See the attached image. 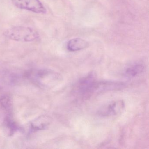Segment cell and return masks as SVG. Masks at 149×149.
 I'll return each mask as SVG.
<instances>
[{
    "label": "cell",
    "instance_id": "obj_1",
    "mask_svg": "<svg viewBox=\"0 0 149 149\" xmlns=\"http://www.w3.org/2000/svg\"><path fill=\"white\" fill-rule=\"evenodd\" d=\"M27 77L33 83L43 88H51L63 79L60 74L47 69L30 70L27 74Z\"/></svg>",
    "mask_w": 149,
    "mask_h": 149
},
{
    "label": "cell",
    "instance_id": "obj_2",
    "mask_svg": "<svg viewBox=\"0 0 149 149\" xmlns=\"http://www.w3.org/2000/svg\"><path fill=\"white\" fill-rule=\"evenodd\" d=\"M4 36L16 41L31 42L39 38L37 31L29 27H13L7 29L3 33Z\"/></svg>",
    "mask_w": 149,
    "mask_h": 149
},
{
    "label": "cell",
    "instance_id": "obj_3",
    "mask_svg": "<svg viewBox=\"0 0 149 149\" xmlns=\"http://www.w3.org/2000/svg\"><path fill=\"white\" fill-rule=\"evenodd\" d=\"M125 108V103L123 100H113L101 106L97 114L103 117L115 116L123 113Z\"/></svg>",
    "mask_w": 149,
    "mask_h": 149
},
{
    "label": "cell",
    "instance_id": "obj_4",
    "mask_svg": "<svg viewBox=\"0 0 149 149\" xmlns=\"http://www.w3.org/2000/svg\"><path fill=\"white\" fill-rule=\"evenodd\" d=\"M17 8L38 14H45L47 10L40 0H12Z\"/></svg>",
    "mask_w": 149,
    "mask_h": 149
},
{
    "label": "cell",
    "instance_id": "obj_5",
    "mask_svg": "<svg viewBox=\"0 0 149 149\" xmlns=\"http://www.w3.org/2000/svg\"><path fill=\"white\" fill-rule=\"evenodd\" d=\"M96 82L94 74L91 73L77 84L74 89L75 92L81 95L93 93L94 86Z\"/></svg>",
    "mask_w": 149,
    "mask_h": 149
},
{
    "label": "cell",
    "instance_id": "obj_6",
    "mask_svg": "<svg viewBox=\"0 0 149 149\" xmlns=\"http://www.w3.org/2000/svg\"><path fill=\"white\" fill-rule=\"evenodd\" d=\"M17 75L8 71H0V90L11 86L16 83Z\"/></svg>",
    "mask_w": 149,
    "mask_h": 149
},
{
    "label": "cell",
    "instance_id": "obj_7",
    "mask_svg": "<svg viewBox=\"0 0 149 149\" xmlns=\"http://www.w3.org/2000/svg\"><path fill=\"white\" fill-rule=\"evenodd\" d=\"M88 46V42L86 41L81 38H75L68 42L67 47L69 51L74 52L84 49Z\"/></svg>",
    "mask_w": 149,
    "mask_h": 149
},
{
    "label": "cell",
    "instance_id": "obj_8",
    "mask_svg": "<svg viewBox=\"0 0 149 149\" xmlns=\"http://www.w3.org/2000/svg\"><path fill=\"white\" fill-rule=\"evenodd\" d=\"M145 67L141 63H136L127 68L125 74L129 77H135L141 74L144 70Z\"/></svg>",
    "mask_w": 149,
    "mask_h": 149
},
{
    "label": "cell",
    "instance_id": "obj_9",
    "mask_svg": "<svg viewBox=\"0 0 149 149\" xmlns=\"http://www.w3.org/2000/svg\"><path fill=\"white\" fill-rule=\"evenodd\" d=\"M52 118L49 116H42L36 120V123H33V126L34 129H41L47 127L51 124Z\"/></svg>",
    "mask_w": 149,
    "mask_h": 149
},
{
    "label": "cell",
    "instance_id": "obj_10",
    "mask_svg": "<svg viewBox=\"0 0 149 149\" xmlns=\"http://www.w3.org/2000/svg\"><path fill=\"white\" fill-rule=\"evenodd\" d=\"M10 99L7 96L5 97L1 100V104L5 108H9Z\"/></svg>",
    "mask_w": 149,
    "mask_h": 149
}]
</instances>
